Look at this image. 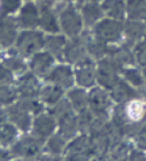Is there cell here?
Segmentation results:
<instances>
[{
    "instance_id": "18",
    "label": "cell",
    "mask_w": 146,
    "mask_h": 161,
    "mask_svg": "<svg viewBox=\"0 0 146 161\" xmlns=\"http://www.w3.org/2000/svg\"><path fill=\"white\" fill-rule=\"evenodd\" d=\"M0 62L8 68L12 73L23 74L27 72V65L23 59V56L16 50H6L3 53H0Z\"/></svg>"
},
{
    "instance_id": "38",
    "label": "cell",
    "mask_w": 146,
    "mask_h": 161,
    "mask_svg": "<svg viewBox=\"0 0 146 161\" xmlns=\"http://www.w3.org/2000/svg\"><path fill=\"white\" fill-rule=\"evenodd\" d=\"M6 118H8V115H6V109L1 108V105H0V124L5 122Z\"/></svg>"
},
{
    "instance_id": "35",
    "label": "cell",
    "mask_w": 146,
    "mask_h": 161,
    "mask_svg": "<svg viewBox=\"0 0 146 161\" xmlns=\"http://www.w3.org/2000/svg\"><path fill=\"white\" fill-rule=\"evenodd\" d=\"M13 82V73L0 62V84L11 85Z\"/></svg>"
},
{
    "instance_id": "37",
    "label": "cell",
    "mask_w": 146,
    "mask_h": 161,
    "mask_svg": "<svg viewBox=\"0 0 146 161\" xmlns=\"http://www.w3.org/2000/svg\"><path fill=\"white\" fill-rule=\"evenodd\" d=\"M12 158V154L11 152L6 150L5 148L0 147V161H10Z\"/></svg>"
},
{
    "instance_id": "5",
    "label": "cell",
    "mask_w": 146,
    "mask_h": 161,
    "mask_svg": "<svg viewBox=\"0 0 146 161\" xmlns=\"http://www.w3.org/2000/svg\"><path fill=\"white\" fill-rule=\"evenodd\" d=\"M122 69L115 63L112 59L105 56L98 62L97 65V82L100 87L105 90H111L117 81L120 80L118 74Z\"/></svg>"
},
{
    "instance_id": "45",
    "label": "cell",
    "mask_w": 146,
    "mask_h": 161,
    "mask_svg": "<svg viewBox=\"0 0 146 161\" xmlns=\"http://www.w3.org/2000/svg\"><path fill=\"white\" fill-rule=\"evenodd\" d=\"M28 1H32V0H28Z\"/></svg>"
},
{
    "instance_id": "30",
    "label": "cell",
    "mask_w": 146,
    "mask_h": 161,
    "mask_svg": "<svg viewBox=\"0 0 146 161\" xmlns=\"http://www.w3.org/2000/svg\"><path fill=\"white\" fill-rule=\"evenodd\" d=\"M122 74H123V80L127 81L134 89H140L145 85L146 80L144 78V74H141L137 68L126 67L122 69Z\"/></svg>"
},
{
    "instance_id": "44",
    "label": "cell",
    "mask_w": 146,
    "mask_h": 161,
    "mask_svg": "<svg viewBox=\"0 0 146 161\" xmlns=\"http://www.w3.org/2000/svg\"><path fill=\"white\" fill-rule=\"evenodd\" d=\"M59 1H70V0H59Z\"/></svg>"
},
{
    "instance_id": "10",
    "label": "cell",
    "mask_w": 146,
    "mask_h": 161,
    "mask_svg": "<svg viewBox=\"0 0 146 161\" xmlns=\"http://www.w3.org/2000/svg\"><path fill=\"white\" fill-rule=\"evenodd\" d=\"M55 61L56 58L47 51H40L30 57V61H29L30 72L38 78L45 79L49 75V73L52 70V68L55 67Z\"/></svg>"
},
{
    "instance_id": "16",
    "label": "cell",
    "mask_w": 146,
    "mask_h": 161,
    "mask_svg": "<svg viewBox=\"0 0 146 161\" xmlns=\"http://www.w3.org/2000/svg\"><path fill=\"white\" fill-rule=\"evenodd\" d=\"M18 22L17 18L11 16H0V45L3 47H10L16 42L18 36Z\"/></svg>"
},
{
    "instance_id": "31",
    "label": "cell",
    "mask_w": 146,
    "mask_h": 161,
    "mask_svg": "<svg viewBox=\"0 0 146 161\" xmlns=\"http://www.w3.org/2000/svg\"><path fill=\"white\" fill-rule=\"evenodd\" d=\"M18 98L17 89L12 85H3L0 84V105H8L13 104Z\"/></svg>"
},
{
    "instance_id": "39",
    "label": "cell",
    "mask_w": 146,
    "mask_h": 161,
    "mask_svg": "<svg viewBox=\"0 0 146 161\" xmlns=\"http://www.w3.org/2000/svg\"><path fill=\"white\" fill-rule=\"evenodd\" d=\"M40 161H60V160L57 159V158H55V156H52V155H45V156L41 158Z\"/></svg>"
},
{
    "instance_id": "7",
    "label": "cell",
    "mask_w": 146,
    "mask_h": 161,
    "mask_svg": "<svg viewBox=\"0 0 146 161\" xmlns=\"http://www.w3.org/2000/svg\"><path fill=\"white\" fill-rule=\"evenodd\" d=\"M41 147H42V141L35 137L34 135L33 136H23L21 139L16 141L11 145L10 152L13 156L30 159L40 153Z\"/></svg>"
},
{
    "instance_id": "34",
    "label": "cell",
    "mask_w": 146,
    "mask_h": 161,
    "mask_svg": "<svg viewBox=\"0 0 146 161\" xmlns=\"http://www.w3.org/2000/svg\"><path fill=\"white\" fill-rule=\"evenodd\" d=\"M133 53L135 58V63L141 67H146V40H141L133 46Z\"/></svg>"
},
{
    "instance_id": "26",
    "label": "cell",
    "mask_w": 146,
    "mask_h": 161,
    "mask_svg": "<svg viewBox=\"0 0 146 161\" xmlns=\"http://www.w3.org/2000/svg\"><path fill=\"white\" fill-rule=\"evenodd\" d=\"M64 93V90L62 87H59L55 84H49L44 87H41L40 93H39V98L40 101L46 105H55L56 103H58Z\"/></svg>"
},
{
    "instance_id": "36",
    "label": "cell",
    "mask_w": 146,
    "mask_h": 161,
    "mask_svg": "<svg viewBox=\"0 0 146 161\" xmlns=\"http://www.w3.org/2000/svg\"><path fill=\"white\" fill-rule=\"evenodd\" d=\"M59 0H36V5L40 11L42 10H49V8H55Z\"/></svg>"
},
{
    "instance_id": "21",
    "label": "cell",
    "mask_w": 146,
    "mask_h": 161,
    "mask_svg": "<svg viewBox=\"0 0 146 161\" xmlns=\"http://www.w3.org/2000/svg\"><path fill=\"white\" fill-rule=\"evenodd\" d=\"M110 91H111V95H110L111 98L116 101L118 104H124L129 102L130 99H134L137 96V89H134L126 80H121V79L117 81V84Z\"/></svg>"
},
{
    "instance_id": "6",
    "label": "cell",
    "mask_w": 146,
    "mask_h": 161,
    "mask_svg": "<svg viewBox=\"0 0 146 161\" xmlns=\"http://www.w3.org/2000/svg\"><path fill=\"white\" fill-rule=\"evenodd\" d=\"M75 82L83 89L93 87L97 82V65L91 57H86L75 64Z\"/></svg>"
},
{
    "instance_id": "8",
    "label": "cell",
    "mask_w": 146,
    "mask_h": 161,
    "mask_svg": "<svg viewBox=\"0 0 146 161\" xmlns=\"http://www.w3.org/2000/svg\"><path fill=\"white\" fill-rule=\"evenodd\" d=\"M6 115H8L10 122H12L17 129L21 131L25 132L32 127V113L25 108L21 101L8 105L6 108Z\"/></svg>"
},
{
    "instance_id": "42",
    "label": "cell",
    "mask_w": 146,
    "mask_h": 161,
    "mask_svg": "<svg viewBox=\"0 0 146 161\" xmlns=\"http://www.w3.org/2000/svg\"><path fill=\"white\" fill-rule=\"evenodd\" d=\"M143 74H144V78H145V80H146V67L144 68V73H143Z\"/></svg>"
},
{
    "instance_id": "25",
    "label": "cell",
    "mask_w": 146,
    "mask_h": 161,
    "mask_svg": "<svg viewBox=\"0 0 146 161\" xmlns=\"http://www.w3.org/2000/svg\"><path fill=\"white\" fill-rule=\"evenodd\" d=\"M68 101L76 113H82L88 109V93L83 87L70 89L68 92Z\"/></svg>"
},
{
    "instance_id": "19",
    "label": "cell",
    "mask_w": 146,
    "mask_h": 161,
    "mask_svg": "<svg viewBox=\"0 0 146 161\" xmlns=\"http://www.w3.org/2000/svg\"><path fill=\"white\" fill-rule=\"evenodd\" d=\"M68 38L63 33L49 34L45 39V51H47L57 59H63V53L66 45Z\"/></svg>"
},
{
    "instance_id": "2",
    "label": "cell",
    "mask_w": 146,
    "mask_h": 161,
    "mask_svg": "<svg viewBox=\"0 0 146 161\" xmlns=\"http://www.w3.org/2000/svg\"><path fill=\"white\" fill-rule=\"evenodd\" d=\"M123 22L124 21L104 17L91 29V32L94 38L107 45L120 44L123 40Z\"/></svg>"
},
{
    "instance_id": "23",
    "label": "cell",
    "mask_w": 146,
    "mask_h": 161,
    "mask_svg": "<svg viewBox=\"0 0 146 161\" xmlns=\"http://www.w3.org/2000/svg\"><path fill=\"white\" fill-rule=\"evenodd\" d=\"M123 110L127 120L132 122H139L146 116V102L138 98L130 99L129 102L124 103Z\"/></svg>"
},
{
    "instance_id": "27",
    "label": "cell",
    "mask_w": 146,
    "mask_h": 161,
    "mask_svg": "<svg viewBox=\"0 0 146 161\" xmlns=\"http://www.w3.org/2000/svg\"><path fill=\"white\" fill-rule=\"evenodd\" d=\"M126 18L146 21V0H124Z\"/></svg>"
},
{
    "instance_id": "1",
    "label": "cell",
    "mask_w": 146,
    "mask_h": 161,
    "mask_svg": "<svg viewBox=\"0 0 146 161\" xmlns=\"http://www.w3.org/2000/svg\"><path fill=\"white\" fill-rule=\"evenodd\" d=\"M55 10L59 18L60 33H63L66 38H75L86 29L80 14V8L73 0L58 1Z\"/></svg>"
},
{
    "instance_id": "24",
    "label": "cell",
    "mask_w": 146,
    "mask_h": 161,
    "mask_svg": "<svg viewBox=\"0 0 146 161\" xmlns=\"http://www.w3.org/2000/svg\"><path fill=\"white\" fill-rule=\"evenodd\" d=\"M104 15L118 21L126 19V1L124 0H103L100 3Z\"/></svg>"
},
{
    "instance_id": "40",
    "label": "cell",
    "mask_w": 146,
    "mask_h": 161,
    "mask_svg": "<svg viewBox=\"0 0 146 161\" xmlns=\"http://www.w3.org/2000/svg\"><path fill=\"white\" fill-rule=\"evenodd\" d=\"M74 3L76 4V5H80V4H82V3H102L103 0H73Z\"/></svg>"
},
{
    "instance_id": "41",
    "label": "cell",
    "mask_w": 146,
    "mask_h": 161,
    "mask_svg": "<svg viewBox=\"0 0 146 161\" xmlns=\"http://www.w3.org/2000/svg\"><path fill=\"white\" fill-rule=\"evenodd\" d=\"M17 161H32L30 159H24V158H22L21 160H17Z\"/></svg>"
},
{
    "instance_id": "12",
    "label": "cell",
    "mask_w": 146,
    "mask_h": 161,
    "mask_svg": "<svg viewBox=\"0 0 146 161\" xmlns=\"http://www.w3.org/2000/svg\"><path fill=\"white\" fill-rule=\"evenodd\" d=\"M111 103L109 93L103 87H91L88 92V109L94 115H105Z\"/></svg>"
},
{
    "instance_id": "14",
    "label": "cell",
    "mask_w": 146,
    "mask_h": 161,
    "mask_svg": "<svg viewBox=\"0 0 146 161\" xmlns=\"http://www.w3.org/2000/svg\"><path fill=\"white\" fill-rule=\"evenodd\" d=\"M146 29V21L128 19L123 22V40L128 46H134L137 42L144 40V34Z\"/></svg>"
},
{
    "instance_id": "29",
    "label": "cell",
    "mask_w": 146,
    "mask_h": 161,
    "mask_svg": "<svg viewBox=\"0 0 146 161\" xmlns=\"http://www.w3.org/2000/svg\"><path fill=\"white\" fill-rule=\"evenodd\" d=\"M109 45L94 38L93 34H91L88 41H87V53L92 59H103L107 55Z\"/></svg>"
},
{
    "instance_id": "15",
    "label": "cell",
    "mask_w": 146,
    "mask_h": 161,
    "mask_svg": "<svg viewBox=\"0 0 146 161\" xmlns=\"http://www.w3.org/2000/svg\"><path fill=\"white\" fill-rule=\"evenodd\" d=\"M39 19H40V10L36 3L28 1L19 8L17 22L22 29H35L36 27H39Z\"/></svg>"
},
{
    "instance_id": "22",
    "label": "cell",
    "mask_w": 146,
    "mask_h": 161,
    "mask_svg": "<svg viewBox=\"0 0 146 161\" xmlns=\"http://www.w3.org/2000/svg\"><path fill=\"white\" fill-rule=\"evenodd\" d=\"M59 135L64 138L73 137L74 135L79 131L80 125H79V115H75V112L65 114L60 119L57 120Z\"/></svg>"
},
{
    "instance_id": "33",
    "label": "cell",
    "mask_w": 146,
    "mask_h": 161,
    "mask_svg": "<svg viewBox=\"0 0 146 161\" xmlns=\"http://www.w3.org/2000/svg\"><path fill=\"white\" fill-rule=\"evenodd\" d=\"M65 145V138L63 136L58 135H52L47 141V150L50 152V154H59Z\"/></svg>"
},
{
    "instance_id": "11",
    "label": "cell",
    "mask_w": 146,
    "mask_h": 161,
    "mask_svg": "<svg viewBox=\"0 0 146 161\" xmlns=\"http://www.w3.org/2000/svg\"><path fill=\"white\" fill-rule=\"evenodd\" d=\"M16 89L21 98H36L39 97L41 86L36 75H34L32 72H25L18 78Z\"/></svg>"
},
{
    "instance_id": "43",
    "label": "cell",
    "mask_w": 146,
    "mask_h": 161,
    "mask_svg": "<svg viewBox=\"0 0 146 161\" xmlns=\"http://www.w3.org/2000/svg\"><path fill=\"white\" fill-rule=\"evenodd\" d=\"M144 40H146V29H145V34H144Z\"/></svg>"
},
{
    "instance_id": "28",
    "label": "cell",
    "mask_w": 146,
    "mask_h": 161,
    "mask_svg": "<svg viewBox=\"0 0 146 161\" xmlns=\"http://www.w3.org/2000/svg\"><path fill=\"white\" fill-rule=\"evenodd\" d=\"M18 137V129L12 122L0 124V145L3 148L11 147Z\"/></svg>"
},
{
    "instance_id": "20",
    "label": "cell",
    "mask_w": 146,
    "mask_h": 161,
    "mask_svg": "<svg viewBox=\"0 0 146 161\" xmlns=\"http://www.w3.org/2000/svg\"><path fill=\"white\" fill-rule=\"evenodd\" d=\"M39 28L44 33L47 34H57L60 33L59 18L55 8L42 10L40 11V19H39Z\"/></svg>"
},
{
    "instance_id": "13",
    "label": "cell",
    "mask_w": 146,
    "mask_h": 161,
    "mask_svg": "<svg viewBox=\"0 0 146 161\" xmlns=\"http://www.w3.org/2000/svg\"><path fill=\"white\" fill-rule=\"evenodd\" d=\"M56 127H57V120L51 114L40 113L36 115V118L33 121V135L44 141L53 135Z\"/></svg>"
},
{
    "instance_id": "3",
    "label": "cell",
    "mask_w": 146,
    "mask_h": 161,
    "mask_svg": "<svg viewBox=\"0 0 146 161\" xmlns=\"http://www.w3.org/2000/svg\"><path fill=\"white\" fill-rule=\"evenodd\" d=\"M45 34L42 31L23 29L16 40L17 51L23 57H32L45 47Z\"/></svg>"
},
{
    "instance_id": "4",
    "label": "cell",
    "mask_w": 146,
    "mask_h": 161,
    "mask_svg": "<svg viewBox=\"0 0 146 161\" xmlns=\"http://www.w3.org/2000/svg\"><path fill=\"white\" fill-rule=\"evenodd\" d=\"M91 34H92L91 29H85L80 35L75 38H68L63 53V59L70 64H76L80 61L85 59L86 57H88L87 41Z\"/></svg>"
},
{
    "instance_id": "9",
    "label": "cell",
    "mask_w": 146,
    "mask_h": 161,
    "mask_svg": "<svg viewBox=\"0 0 146 161\" xmlns=\"http://www.w3.org/2000/svg\"><path fill=\"white\" fill-rule=\"evenodd\" d=\"M49 84H55L63 90L71 89L75 82V74L71 67L68 64L55 65L49 75L45 78Z\"/></svg>"
},
{
    "instance_id": "32",
    "label": "cell",
    "mask_w": 146,
    "mask_h": 161,
    "mask_svg": "<svg viewBox=\"0 0 146 161\" xmlns=\"http://www.w3.org/2000/svg\"><path fill=\"white\" fill-rule=\"evenodd\" d=\"M22 8V0H0V16H11Z\"/></svg>"
},
{
    "instance_id": "17",
    "label": "cell",
    "mask_w": 146,
    "mask_h": 161,
    "mask_svg": "<svg viewBox=\"0 0 146 161\" xmlns=\"http://www.w3.org/2000/svg\"><path fill=\"white\" fill-rule=\"evenodd\" d=\"M80 8V14L82 16V21L86 29H92L96 24L103 19L105 15L100 3H82L77 5Z\"/></svg>"
}]
</instances>
